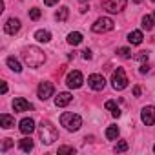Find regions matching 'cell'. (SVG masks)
<instances>
[{
	"label": "cell",
	"mask_w": 155,
	"mask_h": 155,
	"mask_svg": "<svg viewBox=\"0 0 155 155\" xmlns=\"http://www.w3.org/2000/svg\"><path fill=\"white\" fill-rule=\"evenodd\" d=\"M22 58L29 68H40L44 64V60H46V55H44L42 49H38L35 46H29V48H26L22 51Z\"/></svg>",
	"instance_id": "6da1fadb"
},
{
	"label": "cell",
	"mask_w": 155,
	"mask_h": 155,
	"mask_svg": "<svg viewBox=\"0 0 155 155\" xmlns=\"http://www.w3.org/2000/svg\"><path fill=\"white\" fill-rule=\"evenodd\" d=\"M38 135H40L42 144H51V142L57 140V137H58L57 128H55L51 122H48V120H42V122H40V126H38Z\"/></svg>",
	"instance_id": "7a4b0ae2"
},
{
	"label": "cell",
	"mask_w": 155,
	"mask_h": 155,
	"mask_svg": "<svg viewBox=\"0 0 155 155\" xmlns=\"http://www.w3.org/2000/svg\"><path fill=\"white\" fill-rule=\"evenodd\" d=\"M60 124L68 131H77V130L82 126V119L77 115V113H73V111H66V113L60 115Z\"/></svg>",
	"instance_id": "3957f363"
},
{
	"label": "cell",
	"mask_w": 155,
	"mask_h": 155,
	"mask_svg": "<svg viewBox=\"0 0 155 155\" xmlns=\"http://www.w3.org/2000/svg\"><path fill=\"white\" fill-rule=\"evenodd\" d=\"M111 84H113V88L119 90V91L128 86V77H126V73H124L122 68H117V69L113 71V75H111Z\"/></svg>",
	"instance_id": "277c9868"
},
{
	"label": "cell",
	"mask_w": 155,
	"mask_h": 155,
	"mask_svg": "<svg viewBox=\"0 0 155 155\" xmlns=\"http://www.w3.org/2000/svg\"><path fill=\"white\" fill-rule=\"evenodd\" d=\"M91 29H93L95 33H108V31H111V29H113V20H111V18H106V17H102V18H99V20L91 26Z\"/></svg>",
	"instance_id": "5b68a950"
},
{
	"label": "cell",
	"mask_w": 155,
	"mask_h": 155,
	"mask_svg": "<svg viewBox=\"0 0 155 155\" xmlns=\"http://www.w3.org/2000/svg\"><path fill=\"white\" fill-rule=\"evenodd\" d=\"M66 82H68V86L71 88V90H77V88H81L82 86V82H84V79H82V73L81 71H69L68 73V79H66Z\"/></svg>",
	"instance_id": "8992f818"
},
{
	"label": "cell",
	"mask_w": 155,
	"mask_h": 155,
	"mask_svg": "<svg viewBox=\"0 0 155 155\" xmlns=\"http://www.w3.org/2000/svg\"><path fill=\"white\" fill-rule=\"evenodd\" d=\"M126 4H128V0H108V2L102 4V8L110 13H119L126 8Z\"/></svg>",
	"instance_id": "52a82bcc"
},
{
	"label": "cell",
	"mask_w": 155,
	"mask_h": 155,
	"mask_svg": "<svg viewBox=\"0 0 155 155\" xmlns=\"http://www.w3.org/2000/svg\"><path fill=\"white\" fill-rule=\"evenodd\" d=\"M88 84H90V88H91V90L101 91V90H104L106 81H104V77H102V75L93 73V75H90V77H88Z\"/></svg>",
	"instance_id": "ba28073f"
},
{
	"label": "cell",
	"mask_w": 155,
	"mask_h": 155,
	"mask_svg": "<svg viewBox=\"0 0 155 155\" xmlns=\"http://www.w3.org/2000/svg\"><path fill=\"white\" fill-rule=\"evenodd\" d=\"M140 119H142V122H144L146 126H153V124H155V108H153V106L142 108Z\"/></svg>",
	"instance_id": "9c48e42d"
},
{
	"label": "cell",
	"mask_w": 155,
	"mask_h": 155,
	"mask_svg": "<svg viewBox=\"0 0 155 155\" xmlns=\"http://www.w3.org/2000/svg\"><path fill=\"white\" fill-rule=\"evenodd\" d=\"M53 84L51 82H40V86H38V99L40 101H48L51 95H53Z\"/></svg>",
	"instance_id": "30bf717a"
},
{
	"label": "cell",
	"mask_w": 155,
	"mask_h": 155,
	"mask_svg": "<svg viewBox=\"0 0 155 155\" xmlns=\"http://www.w3.org/2000/svg\"><path fill=\"white\" fill-rule=\"evenodd\" d=\"M13 110L17 111V113H22V111H28V110H33V106L26 101V99H22V97H18V99H15L13 101Z\"/></svg>",
	"instance_id": "8fae6325"
},
{
	"label": "cell",
	"mask_w": 155,
	"mask_h": 155,
	"mask_svg": "<svg viewBox=\"0 0 155 155\" xmlns=\"http://www.w3.org/2000/svg\"><path fill=\"white\" fill-rule=\"evenodd\" d=\"M4 31H6L8 35L18 33V31H20V20H18V18H9V20L6 22V26H4Z\"/></svg>",
	"instance_id": "7c38bea8"
},
{
	"label": "cell",
	"mask_w": 155,
	"mask_h": 155,
	"mask_svg": "<svg viewBox=\"0 0 155 155\" xmlns=\"http://www.w3.org/2000/svg\"><path fill=\"white\" fill-rule=\"evenodd\" d=\"M20 131L24 135H31L35 131V120L33 119H22L20 120Z\"/></svg>",
	"instance_id": "4fadbf2b"
},
{
	"label": "cell",
	"mask_w": 155,
	"mask_h": 155,
	"mask_svg": "<svg viewBox=\"0 0 155 155\" xmlns=\"http://www.w3.org/2000/svg\"><path fill=\"white\" fill-rule=\"evenodd\" d=\"M71 99H73V97H71L69 93H66V91H64V93H58V95H57L55 104H57L58 108H64V106H68V104L71 102Z\"/></svg>",
	"instance_id": "5bb4252c"
},
{
	"label": "cell",
	"mask_w": 155,
	"mask_h": 155,
	"mask_svg": "<svg viewBox=\"0 0 155 155\" xmlns=\"http://www.w3.org/2000/svg\"><path fill=\"white\" fill-rule=\"evenodd\" d=\"M0 126L6 128V130H9V128L15 126V119L11 115H8V113H2V115H0Z\"/></svg>",
	"instance_id": "9a60e30c"
},
{
	"label": "cell",
	"mask_w": 155,
	"mask_h": 155,
	"mask_svg": "<svg viewBox=\"0 0 155 155\" xmlns=\"http://www.w3.org/2000/svg\"><path fill=\"white\" fill-rule=\"evenodd\" d=\"M128 42L133 44V46H139V44L142 42V33H140V31H131V33L128 35Z\"/></svg>",
	"instance_id": "2e32d148"
},
{
	"label": "cell",
	"mask_w": 155,
	"mask_h": 155,
	"mask_svg": "<svg viewBox=\"0 0 155 155\" xmlns=\"http://www.w3.org/2000/svg\"><path fill=\"white\" fill-rule=\"evenodd\" d=\"M68 42H69L71 46H79V44L82 42V35H81L79 31H73V33L68 35Z\"/></svg>",
	"instance_id": "e0dca14e"
},
{
	"label": "cell",
	"mask_w": 155,
	"mask_h": 155,
	"mask_svg": "<svg viewBox=\"0 0 155 155\" xmlns=\"http://www.w3.org/2000/svg\"><path fill=\"white\" fill-rule=\"evenodd\" d=\"M35 38H37L38 42H49V40H51V33L46 31V29H38V31L35 33Z\"/></svg>",
	"instance_id": "ac0fdd59"
},
{
	"label": "cell",
	"mask_w": 155,
	"mask_h": 155,
	"mask_svg": "<svg viewBox=\"0 0 155 155\" xmlns=\"http://www.w3.org/2000/svg\"><path fill=\"white\" fill-rule=\"evenodd\" d=\"M18 146H20L22 151H31V150H33V140H31L29 137L20 139V140H18Z\"/></svg>",
	"instance_id": "d6986e66"
},
{
	"label": "cell",
	"mask_w": 155,
	"mask_h": 155,
	"mask_svg": "<svg viewBox=\"0 0 155 155\" xmlns=\"http://www.w3.org/2000/svg\"><path fill=\"white\" fill-rule=\"evenodd\" d=\"M104 106H106V110H110V111H111V115H113V117H120V110H119V106L115 104V101H108Z\"/></svg>",
	"instance_id": "ffe728a7"
},
{
	"label": "cell",
	"mask_w": 155,
	"mask_h": 155,
	"mask_svg": "<svg viewBox=\"0 0 155 155\" xmlns=\"http://www.w3.org/2000/svg\"><path fill=\"white\" fill-rule=\"evenodd\" d=\"M8 66H9V68H11L15 73H20V71H22V68H20V62H18L15 57H9V58H8Z\"/></svg>",
	"instance_id": "44dd1931"
},
{
	"label": "cell",
	"mask_w": 155,
	"mask_h": 155,
	"mask_svg": "<svg viewBox=\"0 0 155 155\" xmlns=\"http://www.w3.org/2000/svg\"><path fill=\"white\" fill-rule=\"evenodd\" d=\"M68 15H69V9H68V8H60V9L57 11L55 18H57L58 22H64V20H68Z\"/></svg>",
	"instance_id": "7402d4cb"
},
{
	"label": "cell",
	"mask_w": 155,
	"mask_h": 155,
	"mask_svg": "<svg viewBox=\"0 0 155 155\" xmlns=\"http://www.w3.org/2000/svg\"><path fill=\"white\" fill-rule=\"evenodd\" d=\"M153 17H150V15H146V17H142V28L146 29V31H151L153 29Z\"/></svg>",
	"instance_id": "603a6c76"
},
{
	"label": "cell",
	"mask_w": 155,
	"mask_h": 155,
	"mask_svg": "<svg viewBox=\"0 0 155 155\" xmlns=\"http://www.w3.org/2000/svg\"><path fill=\"white\" fill-rule=\"evenodd\" d=\"M117 137H119V128H117V126H110V128L106 130V139L113 140V139H117Z\"/></svg>",
	"instance_id": "cb8c5ba5"
},
{
	"label": "cell",
	"mask_w": 155,
	"mask_h": 155,
	"mask_svg": "<svg viewBox=\"0 0 155 155\" xmlns=\"http://www.w3.org/2000/svg\"><path fill=\"white\" fill-rule=\"evenodd\" d=\"M40 15H42V13H40V9H38V8L29 9V18H31V20H38V18H40Z\"/></svg>",
	"instance_id": "d4e9b609"
},
{
	"label": "cell",
	"mask_w": 155,
	"mask_h": 155,
	"mask_svg": "<svg viewBox=\"0 0 155 155\" xmlns=\"http://www.w3.org/2000/svg\"><path fill=\"white\" fill-rule=\"evenodd\" d=\"M119 55H120L122 58H130V57H131V49H130V48H120V49H119Z\"/></svg>",
	"instance_id": "484cf974"
},
{
	"label": "cell",
	"mask_w": 155,
	"mask_h": 155,
	"mask_svg": "<svg viewBox=\"0 0 155 155\" xmlns=\"http://www.w3.org/2000/svg\"><path fill=\"white\" fill-rule=\"evenodd\" d=\"M148 57H150V55H148V51H140V53H137V55H135V58H137V60H140V62H148Z\"/></svg>",
	"instance_id": "4316f807"
},
{
	"label": "cell",
	"mask_w": 155,
	"mask_h": 155,
	"mask_svg": "<svg viewBox=\"0 0 155 155\" xmlns=\"http://www.w3.org/2000/svg\"><path fill=\"white\" fill-rule=\"evenodd\" d=\"M128 150V142L126 140H120L117 146H115V151H126Z\"/></svg>",
	"instance_id": "83f0119b"
},
{
	"label": "cell",
	"mask_w": 155,
	"mask_h": 155,
	"mask_svg": "<svg viewBox=\"0 0 155 155\" xmlns=\"http://www.w3.org/2000/svg\"><path fill=\"white\" fill-rule=\"evenodd\" d=\"M58 153L62 155V153H75V148H71V146H60L58 148Z\"/></svg>",
	"instance_id": "f1b7e54d"
},
{
	"label": "cell",
	"mask_w": 155,
	"mask_h": 155,
	"mask_svg": "<svg viewBox=\"0 0 155 155\" xmlns=\"http://www.w3.org/2000/svg\"><path fill=\"white\" fill-rule=\"evenodd\" d=\"M11 146H13V140H11V139H4V144H2V151H8Z\"/></svg>",
	"instance_id": "f546056e"
},
{
	"label": "cell",
	"mask_w": 155,
	"mask_h": 155,
	"mask_svg": "<svg viewBox=\"0 0 155 155\" xmlns=\"http://www.w3.org/2000/svg\"><path fill=\"white\" fill-rule=\"evenodd\" d=\"M139 71H140V73H148V71H150V64H148V62H144V64L140 66V69H139Z\"/></svg>",
	"instance_id": "4dcf8cb0"
},
{
	"label": "cell",
	"mask_w": 155,
	"mask_h": 155,
	"mask_svg": "<svg viewBox=\"0 0 155 155\" xmlns=\"http://www.w3.org/2000/svg\"><path fill=\"white\" fill-rule=\"evenodd\" d=\"M82 57H84V60H90V58H91V51H90V49H84V51H82Z\"/></svg>",
	"instance_id": "1f68e13d"
},
{
	"label": "cell",
	"mask_w": 155,
	"mask_h": 155,
	"mask_svg": "<svg viewBox=\"0 0 155 155\" xmlns=\"http://www.w3.org/2000/svg\"><path fill=\"white\" fill-rule=\"evenodd\" d=\"M57 2H58V0H44V4H46V6H49V8H51V6H55Z\"/></svg>",
	"instance_id": "d6a6232c"
},
{
	"label": "cell",
	"mask_w": 155,
	"mask_h": 155,
	"mask_svg": "<svg viewBox=\"0 0 155 155\" xmlns=\"http://www.w3.org/2000/svg\"><path fill=\"white\" fill-rule=\"evenodd\" d=\"M133 95H135V97H139V95H140V88H139V86H135V88H133Z\"/></svg>",
	"instance_id": "836d02e7"
},
{
	"label": "cell",
	"mask_w": 155,
	"mask_h": 155,
	"mask_svg": "<svg viewBox=\"0 0 155 155\" xmlns=\"http://www.w3.org/2000/svg\"><path fill=\"white\" fill-rule=\"evenodd\" d=\"M2 93H4V95L8 93V84H6V82H2Z\"/></svg>",
	"instance_id": "e575fe53"
},
{
	"label": "cell",
	"mask_w": 155,
	"mask_h": 155,
	"mask_svg": "<svg viewBox=\"0 0 155 155\" xmlns=\"http://www.w3.org/2000/svg\"><path fill=\"white\" fill-rule=\"evenodd\" d=\"M133 2H135V4H140V2H142V0H133Z\"/></svg>",
	"instance_id": "d590c367"
},
{
	"label": "cell",
	"mask_w": 155,
	"mask_h": 155,
	"mask_svg": "<svg viewBox=\"0 0 155 155\" xmlns=\"http://www.w3.org/2000/svg\"><path fill=\"white\" fill-rule=\"evenodd\" d=\"M79 2H86V0H79Z\"/></svg>",
	"instance_id": "8d00e7d4"
},
{
	"label": "cell",
	"mask_w": 155,
	"mask_h": 155,
	"mask_svg": "<svg viewBox=\"0 0 155 155\" xmlns=\"http://www.w3.org/2000/svg\"><path fill=\"white\" fill-rule=\"evenodd\" d=\"M153 151H155V146H153Z\"/></svg>",
	"instance_id": "74e56055"
},
{
	"label": "cell",
	"mask_w": 155,
	"mask_h": 155,
	"mask_svg": "<svg viewBox=\"0 0 155 155\" xmlns=\"http://www.w3.org/2000/svg\"><path fill=\"white\" fill-rule=\"evenodd\" d=\"M151 2H155V0H151Z\"/></svg>",
	"instance_id": "f35d334b"
}]
</instances>
